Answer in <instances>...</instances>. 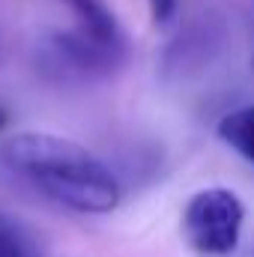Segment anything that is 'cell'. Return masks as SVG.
Instances as JSON below:
<instances>
[{
	"label": "cell",
	"instance_id": "obj_1",
	"mask_svg": "<svg viewBox=\"0 0 254 257\" xmlns=\"http://www.w3.org/2000/svg\"><path fill=\"white\" fill-rule=\"evenodd\" d=\"M0 168L33 192L84 215H105L123 197L120 180L102 159L48 132L9 135L0 144Z\"/></svg>",
	"mask_w": 254,
	"mask_h": 257
},
{
	"label": "cell",
	"instance_id": "obj_2",
	"mask_svg": "<svg viewBox=\"0 0 254 257\" xmlns=\"http://www.w3.org/2000/svg\"><path fill=\"white\" fill-rule=\"evenodd\" d=\"M126 57V51L99 45L78 30H54L39 39L33 60L39 75L54 84H87L117 75Z\"/></svg>",
	"mask_w": 254,
	"mask_h": 257
},
{
	"label": "cell",
	"instance_id": "obj_3",
	"mask_svg": "<svg viewBox=\"0 0 254 257\" xmlns=\"http://www.w3.org/2000/svg\"><path fill=\"white\" fill-rule=\"evenodd\" d=\"M245 206L230 189H203L183 209V236L197 254H233L242 236Z\"/></svg>",
	"mask_w": 254,
	"mask_h": 257
},
{
	"label": "cell",
	"instance_id": "obj_4",
	"mask_svg": "<svg viewBox=\"0 0 254 257\" xmlns=\"http://www.w3.org/2000/svg\"><path fill=\"white\" fill-rule=\"evenodd\" d=\"M224 48V24L218 15L203 12L168 42L162 54V78L165 81H189L200 75Z\"/></svg>",
	"mask_w": 254,
	"mask_h": 257
},
{
	"label": "cell",
	"instance_id": "obj_5",
	"mask_svg": "<svg viewBox=\"0 0 254 257\" xmlns=\"http://www.w3.org/2000/svg\"><path fill=\"white\" fill-rule=\"evenodd\" d=\"M57 6H63L66 12L75 18V30L84 33L87 39L108 45L114 51H126L129 54V39L114 15V9L105 0H54Z\"/></svg>",
	"mask_w": 254,
	"mask_h": 257
},
{
	"label": "cell",
	"instance_id": "obj_6",
	"mask_svg": "<svg viewBox=\"0 0 254 257\" xmlns=\"http://www.w3.org/2000/svg\"><path fill=\"white\" fill-rule=\"evenodd\" d=\"M218 138L254 165V105L236 108L218 120Z\"/></svg>",
	"mask_w": 254,
	"mask_h": 257
},
{
	"label": "cell",
	"instance_id": "obj_7",
	"mask_svg": "<svg viewBox=\"0 0 254 257\" xmlns=\"http://www.w3.org/2000/svg\"><path fill=\"white\" fill-rule=\"evenodd\" d=\"M0 257H42L36 239L12 218L0 215Z\"/></svg>",
	"mask_w": 254,
	"mask_h": 257
},
{
	"label": "cell",
	"instance_id": "obj_8",
	"mask_svg": "<svg viewBox=\"0 0 254 257\" xmlns=\"http://www.w3.org/2000/svg\"><path fill=\"white\" fill-rule=\"evenodd\" d=\"M150 6V18L156 27H165L177 18V9H180V0H147Z\"/></svg>",
	"mask_w": 254,
	"mask_h": 257
}]
</instances>
